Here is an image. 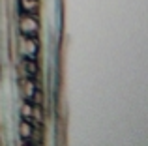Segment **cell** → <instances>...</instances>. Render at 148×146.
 I'll use <instances>...</instances> for the list:
<instances>
[{"label": "cell", "mask_w": 148, "mask_h": 146, "mask_svg": "<svg viewBox=\"0 0 148 146\" xmlns=\"http://www.w3.org/2000/svg\"><path fill=\"white\" fill-rule=\"evenodd\" d=\"M21 32L23 34H28V36H36V32H38V23H36V19L34 17H23L21 19Z\"/></svg>", "instance_id": "obj_1"}, {"label": "cell", "mask_w": 148, "mask_h": 146, "mask_svg": "<svg viewBox=\"0 0 148 146\" xmlns=\"http://www.w3.org/2000/svg\"><path fill=\"white\" fill-rule=\"evenodd\" d=\"M23 70H25V75L28 77V79H32V77H36L38 75V66H36V62H34V58H25L23 60Z\"/></svg>", "instance_id": "obj_2"}, {"label": "cell", "mask_w": 148, "mask_h": 146, "mask_svg": "<svg viewBox=\"0 0 148 146\" xmlns=\"http://www.w3.org/2000/svg\"><path fill=\"white\" fill-rule=\"evenodd\" d=\"M21 6L25 10V13L34 15L38 11V6H40V0H21Z\"/></svg>", "instance_id": "obj_3"}, {"label": "cell", "mask_w": 148, "mask_h": 146, "mask_svg": "<svg viewBox=\"0 0 148 146\" xmlns=\"http://www.w3.org/2000/svg\"><path fill=\"white\" fill-rule=\"evenodd\" d=\"M23 90H25V96L30 99V98H32V94L36 92V86H34V81H30V79L23 81Z\"/></svg>", "instance_id": "obj_4"}, {"label": "cell", "mask_w": 148, "mask_h": 146, "mask_svg": "<svg viewBox=\"0 0 148 146\" xmlns=\"http://www.w3.org/2000/svg\"><path fill=\"white\" fill-rule=\"evenodd\" d=\"M19 131H21V137H23V139H30V137H32V131H34V129H32V124L25 120L21 124V129H19Z\"/></svg>", "instance_id": "obj_5"}]
</instances>
